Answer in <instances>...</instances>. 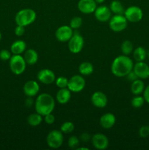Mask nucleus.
Instances as JSON below:
<instances>
[{"label": "nucleus", "mask_w": 149, "mask_h": 150, "mask_svg": "<svg viewBox=\"0 0 149 150\" xmlns=\"http://www.w3.org/2000/svg\"><path fill=\"white\" fill-rule=\"evenodd\" d=\"M133 67L134 64L131 59L127 55H121L112 61L111 72L116 77H126L133 70Z\"/></svg>", "instance_id": "obj_1"}, {"label": "nucleus", "mask_w": 149, "mask_h": 150, "mask_svg": "<svg viewBox=\"0 0 149 150\" xmlns=\"http://www.w3.org/2000/svg\"><path fill=\"white\" fill-rule=\"evenodd\" d=\"M134 72L138 79H146L149 78V65L143 62H137L133 67Z\"/></svg>", "instance_id": "obj_14"}, {"label": "nucleus", "mask_w": 149, "mask_h": 150, "mask_svg": "<svg viewBox=\"0 0 149 150\" xmlns=\"http://www.w3.org/2000/svg\"><path fill=\"white\" fill-rule=\"evenodd\" d=\"M92 145L96 149H106L109 146V140L105 135L102 133H96L91 138Z\"/></svg>", "instance_id": "obj_11"}, {"label": "nucleus", "mask_w": 149, "mask_h": 150, "mask_svg": "<svg viewBox=\"0 0 149 150\" xmlns=\"http://www.w3.org/2000/svg\"><path fill=\"white\" fill-rule=\"evenodd\" d=\"M34 106L36 112L45 117L53 112L55 108V100L50 94L42 93L37 98Z\"/></svg>", "instance_id": "obj_2"}, {"label": "nucleus", "mask_w": 149, "mask_h": 150, "mask_svg": "<svg viewBox=\"0 0 149 150\" xmlns=\"http://www.w3.org/2000/svg\"><path fill=\"white\" fill-rule=\"evenodd\" d=\"M80 144V139L77 136H72L68 140V146L70 149H77Z\"/></svg>", "instance_id": "obj_32"}, {"label": "nucleus", "mask_w": 149, "mask_h": 150, "mask_svg": "<svg viewBox=\"0 0 149 150\" xmlns=\"http://www.w3.org/2000/svg\"><path fill=\"white\" fill-rule=\"evenodd\" d=\"M57 101L60 104H67L71 98V91L68 88H61L56 93Z\"/></svg>", "instance_id": "obj_19"}, {"label": "nucleus", "mask_w": 149, "mask_h": 150, "mask_svg": "<svg viewBox=\"0 0 149 150\" xmlns=\"http://www.w3.org/2000/svg\"><path fill=\"white\" fill-rule=\"evenodd\" d=\"M11 52L7 49H2L0 51V59L2 61H7L11 58Z\"/></svg>", "instance_id": "obj_34"}, {"label": "nucleus", "mask_w": 149, "mask_h": 150, "mask_svg": "<svg viewBox=\"0 0 149 150\" xmlns=\"http://www.w3.org/2000/svg\"><path fill=\"white\" fill-rule=\"evenodd\" d=\"M42 122V116L38 113L31 114L27 118V122L32 127H37Z\"/></svg>", "instance_id": "obj_26"}, {"label": "nucleus", "mask_w": 149, "mask_h": 150, "mask_svg": "<svg viewBox=\"0 0 149 150\" xmlns=\"http://www.w3.org/2000/svg\"><path fill=\"white\" fill-rule=\"evenodd\" d=\"M94 1H96V4H102V3H103L105 0H94Z\"/></svg>", "instance_id": "obj_41"}, {"label": "nucleus", "mask_w": 149, "mask_h": 150, "mask_svg": "<svg viewBox=\"0 0 149 150\" xmlns=\"http://www.w3.org/2000/svg\"><path fill=\"white\" fill-rule=\"evenodd\" d=\"M91 139V136L88 133H83L80 136V140H81L83 142H88Z\"/></svg>", "instance_id": "obj_38"}, {"label": "nucleus", "mask_w": 149, "mask_h": 150, "mask_svg": "<svg viewBox=\"0 0 149 150\" xmlns=\"http://www.w3.org/2000/svg\"><path fill=\"white\" fill-rule=\"evenodd\" d=\"M82 149H84V150H89V148H86V147L77 148V150H82Z\"/></svg>", "instance_id": "obj_42"}, {"label": "nucleus", "mask_w": 149, "mask_h": 150, "mask_svg": "<svg viewBox=\"0 0 149 150\" xmlns=\"http://www.w3.org/2000/svg\"><path fill=\"white\" fill-rule=\"evenodd\" d=\"M133 43L130 40H126L124 42L121 43V49L122 53L124 54V55H129L131 53H132L133 51Z\"/></svg>", "instance_id": "obj_27"}, {"label": "nucleus", "mask_w": 149, "mask_h": 150, "mask_svg": "<svg viewBox=\"0 0 149 150\" xmlns=\"http://www.w3.org/2000/svg\"><path fill=\"white\" fill-rule=\"evenodd\" d=\"M147 52L143 47L139 46L133 51V57L136 62H143L146 58Z\"/></svg>", "instance_id": "obj_25"}, {"label": "nucleus", "mask_w": 149, "mask_h": 150, "mask_svg": "<svg viewBox=\"0 0 149 150\" xmlns=\"http://www.w3.org/2000/svg\"><path fill=\"white\" fill-rule=\"evenodd\" d=\"M34 103V101H33V99L32 98V97H28L26 99V100H25V105H26V107H31L32 106V105H33Z\"/></svg>", "instance_id": "obj_40"}, {"label": "nucleus", "mask_w": 149, "mask_h": 150, "mask_svg": "<svg viewBox=\"0 0 149 150\" xmlns=\"http://www.w3.org/2000/svg\"><path fill=\"white\" fill-rule=\"evenodd\" d=\"M127 24L128 21L123 15H115L110 18L109 21L110 28L115 32L124 31L127 27Z\"/></svg>", "instance_id": "obj_6"}, {"label": "nucleus", "mask_w": 149, "mask_h": 150, "mask_svg": "<svg viewBox=\"0 0 149 150\" xmlns=\"http://www.w3.org/2000/svg\"><path fill=\"white\" fill-rule=\"evenodd\" d=\"M148 57H149V51H148Z\"/></svg>", "instance_id": "obj_44"}, {"label": "nucleus", "mask_w": 149, "mask_h": 150, "mask_svg": "<svg viewBox=\"0 0 149 150\" xmlns=\"http://www.w3.org/2000/svg\"><path fill=\"white\" fill-rule=\"evenodd\" d=\"M126 77H127V79L129 81H131V82H133L134 81L137 80V79H138L137 75L134 73V72L133 71V70H131L129 74H127V76H126Z\"/></svg>", "instance_id": "obj_37"}, {"label": "nucleus", "mask_w": 149, "mask_h": 150, "mask_svg": "<svg viewBox=\"0 0 149 150\" xmlns=\"http://www.w3.org/2000/svg\"><path fill=\"white\" fill-rule=\"evenodd\" d=\"M78 71L83 76H89L93 72V66L89 62H83L79 65Z\"/></svg>", "instance_id": "obj_23"}, {"label": "nucleus", "mask_w": 149, "mask_h": 150, "mask_svg": "<svg viewBox=\"0 0 149 150\" xmlns=\"http://www.w3.org/2000/svg\"><path fill=\"white\" fill-rule=\"evenodd\" d=\"M38 80L44 84H51L56 81V75L49 69H42L39 70L37 76Z\"/></svg>", "instance_id": "obj_13"}, {"label": "nucleus", "mask_w": 149, "mask_h": 150, "mask_svg": "<svg viewBox=\"0 0 149 150\" xmlns=\"http://www.w3.org/2000/svg\"><path fill=\"white\" fill-rule=\"evenodd\" d=\"M91 101L95 107L102 108H105L108 104V98L103 92L97 91L92 94L91 97Z\"/></svg>", "instance_id": "obj_15"}, {"label": "nucleus", "mask_w": 149, "mask_h": 150, "mask_svg": "<svg viewBox=\"0 0 149 150\" xmlns=\"http://www.w3.org/2000/svg\"><path fill=\"white\" fill-rule=\"evenodd\" d=\"M145 103V99L143 97L140 96V95H136L134 98H133L131 100V106L134 108H140Z\"/></svg>", "instance_id": "obj_29"}, {"label": "nucleus", "mask_w": 149, "mask_h": 150, "mask_svg": "<svg viewBox=\"0 0 149 150\" xmlns=\"http://www.w3.org/2000/svg\"><path fill=\"white\" fill-rule=\"evenodd\" d=\"M39 92V85L35 81H28L23 86V92L27 97H34Z\"/></svg>", "instance_id": "obj_17"}, {"label": "nucleus", "mask_w": 149, "mask_h": 150, "mask_svg": "<svg viewBox=\"0 0 149 150\" xmlns=\"http://www.w3.org/2000/svg\"><path fill=\"white\" fill-rule=\"evenodd\" d=\"M111 10L107 6H99L94 11V16L97 21L100 22H107L111 18Z\"/></svg>", "instance_id": "obj_16"}, {"label": "nucleus", "mask_w": 149, "mask_h": 150, "mask_svg": "<svg viewBox=\"0 0 149 150\" xmlns=\"http://www.w3.org/2000/svg\"><path fill=\"white\" fill-rule=\"evenodd\" d=\"M37 14L34 10L31 8L22 9L17 13L15 17V21L17 25L26 26L35 21Z\"/></svg>", "instance_id": "obj_3"}, {"label": "nucleus", "mask_w": 149, "mask_h": 150, "mask_svg": "<svg viewBox=\"0 0 149 150\" xmlns=\"http://www.w3.org/2000/svg\"><path fill=\"white\" fill-rule=\"evenodd\" d=\"M9 61H10L9 65H10V70L13 74L19 76L21 75L26 70L27 64L23 57H22L20 54H13Z\"/></svg>", "instance_id": "obj_4"}, {"label": "nucleus", "mask_w": 149, "mask_h": 150, "mask_svg": "<svg viewBox=\"0 0 149 150\" xmlns=\"http://www.w3.org/2000/svg\"><path fill=\"white\" fill-rule=\"evenodd\" d=\"M25 33V26H20V25H17V26L15 29V34L16 36L21 37L24 35Z\"/></svg>", "instance_id": "obj_35"}, {"label": "nucleus", "mask_w": 149, "mask_h": 150, "mask_svg": "<svg viewBox=\"0 0 149 150\" xmlns=\"http://www.w3.org/2000/svg\"><path fill=\"white\" fill-rule=\"evenodd\" d=\"M85 86L86 81L84 78L80 75H74L69 79L67 88L71 91V92L78 93L84 89Z\"/></svg>", "instance_id": "obj_8"}, {"label": "nucleus", "mask_w": 149, "mask_h": 150, "mask_svg": "<svg viewBox=\"0 0 149 150\" xmlns=\"http://www.w3.org/2000/svg\"><path fill=\"white\" fill-rule=\"evenodd\" d=\"M110 9L111 12L115 15H124V11H125L122 3L118 0L112 1L110 5Z\"/></svg>", "instance_id": "obj_24"}, {"label": "nucleus", "mask_w": 149, "mask_h": 150, "mask_svg": "<svg viewBox=\"0 0 149 150\" xmlns=\"http://www.w3.org/2000/svg\"><path fill=\"white\" fill-rule=\"evenodd\" d=\"M143 98H144L145 101L149 104V85L146 86L143 91Z\"/></svg>", "instance_id": "obj_39"}, {"label": "nucleus", "mask_w": 149, "mask_h": 150, "mask_svg": "<svg viewBox=\"0 0 149 150\" xmlns=\"http://www.w3.org/2000/svg\"><path fill=\"white\" fill-rule=\"evenodd\" d=\"M1 38H2V35H1V32H0V41H1Z\"/></svg>", "instance_id": "obj_43"}, {"label": "nucleus", "mask_w": 149, "mask_h": 150, "mask_svg": "<svg viewBox=\"0 0 149 150\" xmlns=\"http://www.w3.org/2000/svg\"><path fill=\"white\" fill-rule=\"evenodd\" d=\"M97 7V4L94 0H79L77 8L79 11L84 14H91L94 13Z\"/></svg>", "instance_id": "obj_12"}, {"label": "nucleus", "mask_w": 149, "mask_h": 150, "mask_svg": "<svg viewBox=\"0 0 149 150\" xmlns=\"http://www.w3.org/2000/svg\"><path fill=\"white\" fill-rule=\"evenodd\" d=\"M115 122H116V118L113 114L106 113L100 117L99 124L102 128L108 130L113 127L114 125L115 124Z\"/></svg>", "instance_id": "obj_18"}, {"label": "nucleus", "mask_w": 149, "mask_h": 150, "mask_svg": "<svg viewBox=\"0 0 149 150\" xmlns=\"http://www.w3.org/2000/svg\"><path fill=\"white\" fill-rule=\"evenodd\" d=\"M44 120L48 125H52L55 122V117H54V115H53L52 113H51V114H48L45 116Z\"/></svg>", "instance_id": "obj_36"}, {"label": "nucleus", "mask_w": 149, "mask_h": 150, "mask_svg": "<svg viewBox=\"0 0 149 150\" xmlns=\"http://www.w3.org/2000/svg\"><path fill=\"white\" fill-rule=\"evenodd\" d=\"M82 23H83V20H82L81 18L76 16V17L72 18L71 19L70 23V26L72 29L77 30V29H78L81 26Z\"/></svg>", "instance_id": "obj_30"}, {"label": "nucleus", "mask_w": 149, "mask_h": 150, "mask_svg": "<svg viewBox=\"0 0 149 150\" xmlns=\"http://www.w3.org/2000/svg\"><path fill=\"white\" fill-rule=\"evenodd\" d=\"M46 142L49 147L52 149H58L61 146L64 142L63 133L61 130H51L47 136Z\"/></svg>", "instance_id": "obj_7"}, {"label": "nucleus", "mask_w": 149, "mask_h": 150, "mask_svg": "<svg viewBox=\"0 0 149 150\" xmlns=\"http://www.w3.org/2000/svg\"><path fill=\"white\" fill-rule=\"evenodd\" d=\"M139 136L143 139H146L149 136V125H143L139 130Z\"/></svg>", "instance_id": "obj_33"}, {"label": "nucleus", "mask_w": 149, "mask_h": 150, "mask_svg": "<svg viewBox=\"0 0 149 150\" xmlns=\"http://www.w3.org/2000/svg\"><path fill=\"white\" fill-rule=\"evenodd\" d=\"M74 34L73 29L67 25H63L58 27L55 32L56 39L60 42H68Z\"/></svg>", "instance_id": "obj_10"}, {"label": "nucleus", "mask_w": 149, "mask_h": 150, "mask_svg": "<svg viewBox=\"0 0 149 150\" xmlns=\"http://www.w3.org/2000/svg\"><path fill=\"white\" fill-rule=\"evenodd\" d=\"M56 84L58 88L61 89V88H67V85H68V79L66 77H63V76H60V77L56 79Z\"/></svg>", "instance_id": "obj_31"}, {"label": "nucleus", "mask_w": 149, "mask_h": 150, "mask_svg": "<svg viewBox=\"0 0 149 150\" xmlns=\"http://www.w3.org/2000/svg\"><path fill=\"white\" fill-rule=\"evenodd\" d=\"M68 42L69 50L70 52L74 54L80 53L84 45V39L76 30H74V34Z\"/></svg>", "instance_id": "obj_5"}, {"label": "nucleus", "mask_w": 149, "mask_h": 150, "mask_svg": "<svg viewBox=\"0 0 149 150\" xmlns=\"http://www.w3.org/2000/svg\"><path fill=\"white\" fill-rule=\"evenodd\" d=\"M124 15L128 21L131 23H137L143 18V12L142 9L137 6H131L126 9Z\"/></svg>", "instance_id": "obj_9"}, {"label": "nucleus", "mask_w": 149, "mask_h": 150, "mask_svg": "<svg viewBox=\"0 0 149 150\" xmlns=\"http://www.w3.org/2000/svg\"><path fill=\"white\" fill-rule=\"evenodd\" d=\"M26 49V43L23 40H16L10 46V51L13 54H21Z\"/></svg>", "instance_id": "obj_21"}, {"label": "nucleus", "mask_w": 149, "mask_h": 150, "mask_svg": "<svg viewBox=\"0 0 149 150\" xmlns=\"http://www.w3.org/2000/svg\"><path fill=\"white\" fill-rule=\"evenodd\" d=\"M145 89L144 82L140 79L131 82V92L134 95H140L143 92Z\"/></svg>", "instance_id": "obj_22"}, {"label": "nucleus", "mask_w": 149, "mask_h": 150, "mask_svg": "<svg viewBox=\"0 0 149 150\" xmlns=\"http://www.w3.org/2000/svg\"><path fill=\"white\" fill-rule=\"evenodd\" d=\"M74 125L72 122H65L61 126V131L63 133H71L74 131Z\"/></svg>", "instance_id": "obj_28"}, {"label": "nucleus", "mask_w": 149, "mask_h": 150, "mask_svg": "<svg viewBox=\"0 0 149 150\" xmlns=\"http://www.w3.org/2000/svg\"><path fill=\"white\" fill-rule=\"evenodd\" d=\"M23 58H24L26 64H29V65H33L37 62L39 56H38L37 52L34 49L30 48V49H28L25 51Z\"/></svg>", "instance_id": "obj_20"}]
</instances>
